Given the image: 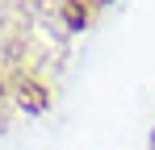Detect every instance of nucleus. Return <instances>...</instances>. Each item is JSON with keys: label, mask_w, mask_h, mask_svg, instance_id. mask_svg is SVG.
Returning <instances> with one entry per match:
<instances>
[{"label": "nucleus", "mask_w": 155, "mask_h": 150, "mask_svg": "<svg viewBox=\"0 0 155 150\" xmlns=\"http://www.w3.org/2000/svg\"><path fill=\"white\" fill-rule=\"evenodd\" d=\"M0 25H4V17H0Z\"/></svg>", "instance_id": "obj_1"}]
</instances>
